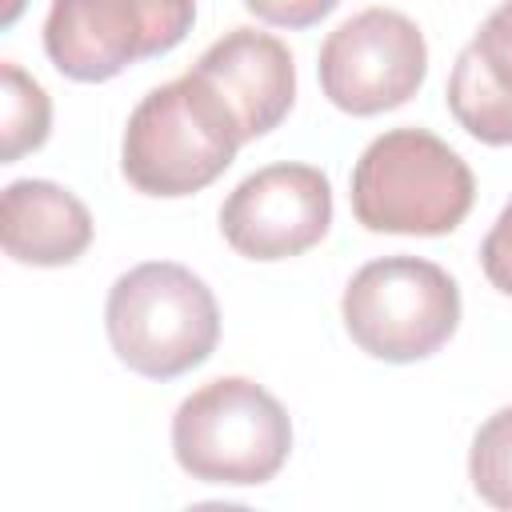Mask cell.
Instances as JSON below:
<instances>
[{"label": "cell", "mask_w": 512, "mask_h": 512, "mask_svg": "<svg viewBox=\"0 0 512 512\" xmlns=\"http://www.w3.org/2000/svg\"><path fill=\"white\" fill-rule=\"evenodd\" d=\"M52 104L48 92L16 64H0V164H16L24 152H36L48 140Z\"/></svg>", "instance_id": "12"}, {"label": "cell", "mask_w": 512, "mask_h": 512, "mask_svg": "<svg viewBox=\"0 0 512 512\" xmlns=\"http://www.w3.org/2000/svg\"><path fill=\"white\" fill-rule=\"evenodd\" d=\"M448 112L480 144H512V0L496 4L456 56Z\"/></svg>", "instance_id": "10"}, {"label": "cell", "mask_w": 512, "mask_h": 512, "mask_svg": "<svg viewBox=\"0 0 512 512\" xmlns=\"http://www.w3.org/2000/svg\"><path fill=\"white\" fill-rule=\"evenodd\" d=\"M480 268L496 292L512 296V200L504 204V212L496 216V224L480 244Z\"/></svg>", "instance_id": "14"}, {"label": "cell", "mask_w": 512, "mask_h": 512, "mask_svg": "<svg viewBox=\"0 0 512 512\" xmlns=\"http://www.w3.org/2000/svg\"><path fill=\"white\" fill-rule=\"evenodd\" d=\"M240 144L244 136L216 92L184 72L132 108L120 140V172L144 196L180 200L224 176Z\"/></svg>", "instance_id": "1"}, {"label": "cell", "mask_w": 512, "mask_h": 512, "mask_svg": "<svg viewBox=\"0 0 512 512\" xmlns=\"http://www.w3.org/2000/svg\"><path fill=\"white\" fill-rule=\"evenodd\" d=\"M320 88L348 116H380L416 96L428 76V44L412 16L364 8L320 44Z\"/></svg>", "instance_id": "7"}, {"label": "cell", "mask_w": 512, "mask_h": 512, "mask_svg": "<svg viewBox=\"0 0 512 512\" xmlns=\"http://www.w3.org/2000/svg\"><path fill=\"white\" fill-rule=\"evenodd\" d=\"M332 184L312 164H268L220 204V232L244 260H288L328 236Z\"/></svg>", "instance_id": "8"}, {"label": "cell", "mask_w": 512, "mask_h": 512, "mask_svg": "<svg viewBox=\"0 0 512 512\" xmlns=\"http://www.w3.org/2000/svg\"><path fill=\"white\" fill-rule=\"evenodd\" d=\"M476 200L468 160L424 128L376 136L352 168V212L368 232L448 236Z\"/></svg>", "instance_id": "3"}, {"label": "cell", "mask_w": 512, "mask_h": 512, "mask_svg": "<svg viewBox=\"0 0 512 512\" xmlns=\"http://www.w3.org/2000/svg\"><path fill=\"white\" fill-rule=\"evenodd\" d=\"M0 244L16 264H76L92 244V212L52 180H12L0 196Z\"/></svg>", "instance_id": "11"}, {"label": "cell", "mask_w": 512, "mask_h": 512, "mask_svg": "<svg viewBox=\"0 0 512 512\" xmlns=\"http://www.w3.org/2000/svg\"><path fill=\"white\" fill-rule=\"evenodd\" d=\"M468 480L484 504L512 512V404L496 408L476 428L468 448Z\"/></svg>", "instance_id": "13"}, {"label": "cell", "mask_w": 512, "mask_h": 512, "mask_svg": "<svg viewBox=\"0 0 512 512\" xmlns=\"http://www.w3.org/2000/svg\"><path fill=\"white\" fill-rule=\"evenodd\" d=\"M192 20L196 0H52L44 52L60 76L100 84L172 52L192 32Z\"/></svg>", "instance_id": "6"}, {"label": "cell", "mask_w": 512, "mask_h": 512, "mask_svg": "<svg viewBox=\"0 0 512 512\" xmlns=\"http://www.w3.org/2000/svg\"><path fill=\"white\" fill-rule=\"evenodd\" d=\"M24 4H28V0H0V24H4V28L16 24V16L24 12Z\"/></svg>", "instance_id": "16"}, {"label": "cell", "mask_w": 512, "mask_h": 512, "mask_svg": "<svg viewBox=\"0 0 512 512\" xmlns=\"http://www.w3.org/2000/svg\"><path fill=\"white\" fill-rule=\"evenodd\" d=\"M104 328L124 368L144 380H176L216 352L220 304L192 268L144 260L108 288Z\"/></svg>", "instance_id": "2"}, {"label": "cell", "mask_w": 512, "mask_h": 512, "mask_svg": "<svg viewBox=\"0 0 512 512\" xmlns=\"http://www.w3.org/2000/svg\"><path fill=\"white\" fill-rule=\"evenodd\" d=\"M188 72L216 92V100L236 120L244 144L268 136L292 112L296 100V64L288 44L256 28L224 32L216 44L200 52V60Z\"/></svg>", "instance_id": "9"}, {"label": "cell", "mask_w": 512, "mask_h": 512, "mask_svg": "<svg viewBox=\"0 0 512 512\" xmlns=\"http://www.w3.org/2000/svg\"><path fill=\"white\" fill-rule=\"evenodd\" d=\"M292 452L284 404L248 376H220L180 400L172 416V456L200 484H268Z\"/></svg>", "instance_id": "4"}, {"label": "cell", "mask_w": 512, "mask_h": 512, "mask_svg": "<svg viewBox=\"0 0 512 512\" xmlns=\"http://www.w3.org/2000/svg\"><path fill=\"white\" fill-rule=\"evenodd\" d=\"M340 0H244V8L272 24V28H312L320 24Z\"/></svg>", "instance_id": "15"}, {"label": "cell", "mask_w": 512, "mask_h": 512, "mask_svg": "<svg viewBox=\"0 0 512 512\" xmlns=\"http://www.w3.org/2000/svg\"><path fill=\"white\" fill-rule=\"evenodd\" d=\"M340 316L352 344L372 360L416 364L456 336L460 288L432 260L384 256L348 280Z\"/></svg>", "instance_id": "5"}]
</instances>
